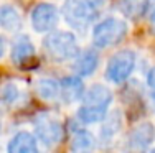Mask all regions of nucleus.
Returning <instances> with one entry per match:
<instances>
[{
	"label": "nucleus",
	"instance_id": "1",
	"mask_svg": "<svg viewBox=\"0 0 155 153\" xmlns=\"http://www.w3.org/2000/svg\"><path fill=\"white\" fill-rule=\"evenodd\" d=\"M112 91L104 84H93L89 89H86L81 105L76 112V117L84 125L101 123L107 115L109 105L112 104Z\"/></svg>",
	"mask_w": 155,
	"mask_h": 153
},
{
	"label": "nucleus",
	"instance_id": "2",
	"mask_svg": "<svg viewBox=\"0 0 155 153\" xmlns=\"http://www.w3.org/2000/svg\"><path fill=\"white\" fill-rule=\"evenodd\" d=\"M43 48L48 58L58 63L73 61L81 53L79 43L74 33L68 30H53L43 40Z\"/></svg>",
	"mask_w": 155,
	"mask_h": 153
},
{
	"label": "nucleus",
	"instance_id": "3",
	"mask_svg": "<svg viewBox=\"0 0 155 153\" xmlns=\"http://www.w3.org/2000/svg\"><path fill=\"white\" fill-rule=\"evenodd\" d=\"M127 21L119 17H107L104 20L97 21L93 27L91 40L96 48H110L122 41V38L127 35Z\"/></svg>",
	"mask_w": 155,
	"mask_h": 153
},
{
	"label": "nucleus",
	"instance_id": "4",
	"mask_svg": "<svg viewBox=\"0 0 155 153\" xmlns=\"http://www.w3.org/2000/svg\"><path fill=\"white\" fill-rule=\"evenodd\" d=\"M137 56L132 49H120L109 58L106 66V79L112 84H122L134 72Z\"/></svg>",
	"mask_w": 155,
	"mask_h": 153
},
{
	"label": "nucleus",
	"instance_id": "5",
	"mask_svg": "<svg viewBox=\"0 0 155 153\" xmlns=\"http://www.w3.org/2000/svg\"><path fill=\"white\" fill-rule=\"evenodd\" d=\"M33 135L46 148H54L63 140V125L54 115L40 114L33 120Z\"/></svg>",
	"mask_w": 155,
	"mask_h": 153
},
{
	"label": "nucleus",
	"instance_id": "6",
	"mask_svg": "<svg viewBox=\"0 0 155 153\" xmlns=\"http://www.w3.org/2000/svg\"><path fill=\"white\" fill-rule=\"evenodd\" d=\"M63 17L66 23L76 30H84L91 25L97 12H94L86 0H64L63 3Z\"/></svg>",
	"mask_w": 155,
	"mask_h": 153
},
{
	"label": "nucleus",
	"instance_id": "7",
	"mask_svg": "<svg viewBox=\"0 0 155 153\" xmlns=\"http://www.w3.org/2000/svg\"><path fill=\"white\" fill-rule=\"evenodd\" d=\"M155 140V127L152 122H140L130 130L125 142L127 153H147Z\"/></svg>",
	"mask_w": 155,
	"mask_h": 153
},
{
	"label": "nucleus",
	"instance_id": "8",
	"mask_svg": "<svg viewBox=\"0 0 155 153\" xmlns=\"http://www.w3.org/2000/svg\"><path fill=\"white\" fill-rule=\"evenodd\" d=\"M60 20V12L53 3H38L30 13L31 27L36 33H50L56 28Z\"/></svg>",
	"mask_w": 155,
	"mask_h": 153
},
{
	"label": "nucleus",
	"instance_id": "9",
	"mask_svg": "<svg viewBox=\"0 0 155 153\" xmlns=\"http://www.w3.org/2000/svg\"><path fill=\"white\" fill-rule=\"evenodd\" d=\"M36 58V49L35 45L31 43V40L27 35H21L13 41L12 49H10V59L20 68H25L35 61Z\"/></svg>",
	"mask_w": 155,
	"mask_h": 153
},
{
	"label": "nucleus",
	"instance_id": "10",
	"mask_svg": "<svg viewBox=\"0 0 155 153\" xmlns=\"http://www.w3.org/2000/svg\"><path fill=\"white\" fill-rule=\"evenodd\" d=\"M122 114L119 110H112L107 112V115L104 117V120L101 122V130H99V140L102 145L109 147L116 142L117 135L120 133L122 129Z\"/></svg>",
	"mask_w": 155,
	"mask_h": 153
},
{
	"label": "nucleus",
	"instance_id": "11",
	"mask_svg": "<svg viewBox=\"0 0 155 153\" xmlns=\"http://www.w3.org/2000/svg\"><path fill=\"white\" fill-rule=\"evenodd\" d=\"M86 92L84 82L79 76H66L60 82V99L64 104H74V102L81 100Z\"/></svg>",
	"mask_w": 155,
	"mask_h": 153
},
{
	"label": "nucleus",
	"instance_id": "12",
	"mask_svg": "<svg viewBox=\"0 0 155 153\" xmlns=\"http://www.w3.org/2000/svg\"><path fill=\"white\" fill-rule=\"evenodd\" d=\"M40 142L33 133L27 130H20L8 140L7 143V153H41Z\"/></svg>",
	"mask_w": 155,
	"mask_h": 153
},
{
	"label": "nucleus",
	"instance_id": "13",
	"mask_svg": "<svg viewBox=\"0 0 155 153\" xmlns=\"http://www.w3.org/2000/svg\"><path fill=\"white\" fill-rule=\"evenodd\" d=\"M97 148V140L87 129H76L69 140L71 153H94Z\"/></svg>",
	"mask_w": 155,
	"mask_h": 153
},
{
	"label": "nucleus",
	"instance_id": "14",
	"mask_svg": "<svg viewBox=\"0 0 155 153\" xmlns=\"http://www.w3.org/2000/svg\"><path fill=\"white\" fill-rule=\"evenodd\" d=\"M99 66V56L96 51H83L73 59V71L76 76L79 78H87L93 76L96 72V69Z\"/></svg>",
	"mask_w": 155,
	"mask_h": 153
},
{
	"label": "nucleus",
	"instance_id": "15",
	"mask_svg": "<svg viewBox=\"0 0 155 153\" xmlns=\"http://www.w3.org/2000/svg\"><path fill=\"white\" fill-rule=\"evenodd\" d=\"M23 27V18L13 5H0V28L8 33H17Z\"/></svg>",
	"mask_w": 155,
	"mask_h": 153
},
{
	"label": "nucleus",
	"instance_id": "16",
	"mask_svg": "<svg viewBox=\"0 0 155 153\" xmlns=\"http://www.w3.org/2000/svg\"><path fill=\"white\" fill-rule=\"evenodd\" d=\"M36 96L45 102H54L60 99V82L53 78H40L35 82Z\"/></svg>",
	"mask_w": 155,
	"mask_h": 153
},
{
	"label": "nucleus",
	"instance_id": "17",
	"mask_svg": "<svg viewBox=\"0 0 155 153\" xmlns=\"http://www.w3.org/2000/svg\"><path fill=\"white\" fill-rule=\"evenodd\" d=\"M0 99L7 105H17L23 99V91L18 82L15 81H7L0 87Z\"/></svg>",
	"mask_w": 155,
	"mask_h": 153
},
{
	"label": "nucleus",
	"instance_id": "18",
	"mask_svg": "<svg viewBox=\"0 0 155 153\" xmlns=\"http://www.w3.org/2000/svg\"><path fill=\"white\" fill-rule=\"evenodd\" d=\"M150 0H122L120 10L129 18H140L147 13Z\"/></svg>",
	"mask_w": 155,
	"mask_h": 153
},
{
	"label": "nucleus",
	"instance_id": "19",
	"mask_svg": "<svg viewBox=\"0 0 155 153\" xmlns=\"http://www.w3.org/2000/svg\"><path fill=\"white\" fill-rule=\"evenodd\" d=\"M86 2H87V5H89L94 12H97V13H99V10L106 5V0H86Z\"/></svg>",
	"mask_w": 155,
	"mask_h": 153
},
{
	"label": "nucleus",
	"instance_id": "20",
	"mask_svg": "<svg viewBox=\"0 0 155 153\" xmlns=\"http://www.w3.org/2000/svg\"><path fill=\"white\" fill-rule=\"evenodd\" d=\"M147 86L150 87V89L155 91V66L149 71V74H147Z\"/></svg>",
	"mask_w": 155,
	"mask_h": 153
},
{
	"label": "nucleus",
	"instance_id": "21",
	"mask_svg": "<svg viewBox=\"0 0 155 153\" xmlns=\"http://www.w3.org/2000/svg\"><path fill=\"white\" fill-rule=\"evenodd\" d=\"M5 49H7V43H5V40H3V36L0 35V58L5 54Z\"/></svg>",
	"mask_w": 155,
	"mask_h": 153
},
{
	"label": "nucleus",
	"instance_id": "22",
	"mask_svg": "<svg viewBox=\"0 0 155 153\" xmlns=\"http://www.w3.org/2000/svg\"><path fill=\"white\" fill-rule=\"evenodd\" d=\"M150 28H152V33L155 35V10L152 12V15H150Z\"/></svg>",
	"mask_w": 155,
	"mask_h": 153
},
{
	"label": "nucleus",
	"instance_id": "23",
	"mask_svg": "<svg viewBox=\"0 0 155 153\" xmlns=\"http://www.w3.org/2000/svg\"><path fill=\"white\" fill-rule=\"evenodd\" d=\"M147 153H155V147H153V148H150V150L147 151Z\"/></svg>",
	"mask_w": 155,
	"mask_h": 153
},
{
	"label": "nucleus",
	"instance_id": "24",
	"mask_svg": "<svg viewBox=\"0 0 155 153\" xmlns=\"http://www.w3.org/2000/svg\"><path fill=\"white\" fill-rule=\"evenodd\" d=\"M0 132H2V123H0Z\"/></svg>",
	"mask_w": 155,
	"mask_h": 153
}]
</instances>
